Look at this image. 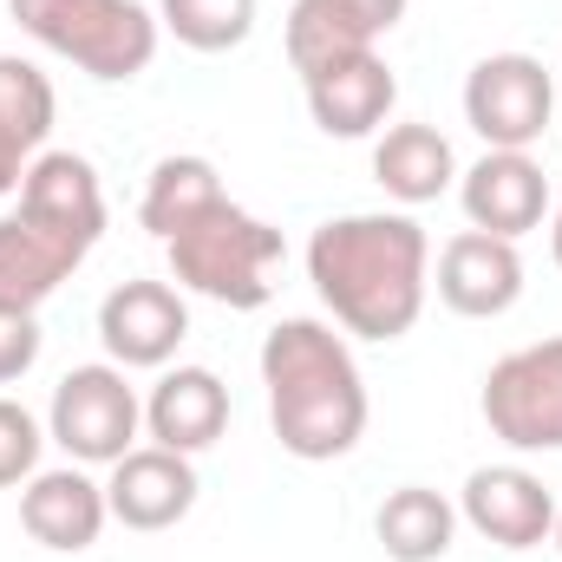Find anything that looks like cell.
<instances>
[{"label":"cell","mask_w":562,"mask_h":562,"mask_svg":"<svg viewBox=\"0 0 562 562\" xmlns=\"http://www.w3.org/2000/svg\"><path fill=\"white\" fill-rule=\"evenodd\" d=\"M53 119H59L53 79H46L33 59L0 53V196H20L26 170L46 157Z\"/></svg>","instance_id":"18"},{"label":"cell","mask_w":562,"mask_h":562,"mask_svg":"<svg viewBox=\"0 0 562 562\" xmlns=\"http://www.w3.org/2000/svg\"><path fill=\"white\" fill-rule=\"evenodd\" d=\"M373 177L393 203L419 210V203H438L458 183V150L438 125H386L380 144H373Z\"/></svg>","instance_id":"19"},{"label":"cell","mask_w":562,"mask_h":562,"mask_svg":"<svg viewBox=\"0 0 562 562\" xmlns=\"http://www.w3.org/2000/svg\"><path fill=\"white\" fill-rule=\"evenodd\" d=\"M438 301L464 321H497L524 301V256L517 243L504 236H484V229H458L445 249H438Z\"/></svg>","instance_id":"14"},{"label":"cell","mask_w":562,"mask_h":562,"mask_svg":"<svg viewBox=\"0 0 562 562\" xmlns=\"http://www.w3.org/2000/svg\"><path fill=\"white\" fill-rule=\"evenodd\" d=\"M183 334H190V301L170 281L138 276L119 281L99 301V340H105L112 367H125V373H164L177 360Z\"/></svg>","instance_id":"9"},{"label":"cell","mask_w":562,"mask_h":562,"mask_svg":"<svg viewBox=\"0 0 562 562\" xmlns=\"http://www.w3.org/2000/svg\"><path fill=\"white\" fill-rule=\"evenodd\" d=\"M7 13L20 20V33L46 53H59L66 66H79L99 86H125L150 72L157 59V13L138 0H7Z\"/></svg>","instance_id":"5"},{"label":"cell","mask_w":562,"mask_h":562,"mask_svg":"<svg viewBox=\"0 0 562 562\" xmlns=\"http://www.w3.org/2000/svg\"><path fill=\"white\" fill-rule=\"evenodd\" d=\"M557 119V79L537 53H484L464 72V125L484 150H530Z\"/></svg>","instance_id":"8"},{"label":"cell","mask_w":562,"mask_h":562,"mask_svg":"<svg viewBox=\"0 0 562 562\" xmlns=\"http://www.w3.org/2000/svg\"><path fill=\"white\" fill-rule=\"evenodd\" d=\"M33 360H40V314H13V307H0V386L26 380Z\"/></svg>","instance_id":"24"},{"label":"cell","mask_w":562,"mask_h":562,"mask_svg":"<svg viewBox=\"0 0 562 562\" xmlns=\"http://www.w3.org/2000/svg\"><path fill=\"white\" fill-rule=\"evenodd\" d=\"M105 510H112V524H125L138 537L177 530L196 510V464L183 451H164V445L125 451L105 477Z\"/></svg>","instance_id":"13"},{"label":"cell","mask_w":562,"mask_h":562,"mask_svg":"<svg viewBox=\"0 0 562 562\" xmlns=\"http://www.w3.org/2000/svg\"><path fill=\"white\" fill-rule=\"evenodd\" d=\"M164 256H170V281L183 294H203L216 307L256 314L276 294V269H281V256H288V243H281L276 223H262V216H249L243 203L223 196L196 223H183L164 243Z\"/></svg>","instance_id":"4"},{"label":"cell","mask_w":562,"mask_h":562,"mask_svg":"<svg viewBox=\"0 0 562 562\" xmlns=\"http://www.w3.org/2000/svg\"><path fill=\"white\" fill-rule=\"evenodd\" d=\"M99 236H105V183L92 157L46 150L20 183V210L0 216V307L40 314V301H53L86 269Z\"/></svg>","instance_id":"2"},{"label":"cell","mask_w":562,"mask_h":562,"mask_svg":"<svg viewBox=\"0 0 562 562\" xmlns=\"http://www.w3.org/2000/svg\"><path fill=\"white\" fill-rule=\"evenodd\" d=\"M550 543H557V550H562V510H557V537H550Z\"/></svg>","instance_id":"26"},{"label":"cell","mask_w":562,"mask_h":562,"mask_svg":"<svg viewBox=\"0 0 562 562\" xmlns=\"http://www.w3.org/2000/svg\"><path fill=\"white\" fill-rule=\"evenodd\" d=\"M477 413L510 451H562V334L504 353L484 373Z\"/></svg>","instance_id":"7"},{"label":"cell","mask_w":562,"mask_h":562,"mask_svg":"<svg viewBox=\"0 0 562 562\" xmlns=\"http://www.w3.org/2000/svg\"><path fill=\"white\" fill-rule=\"evenodd\" d=\"M550 256H557V269H562V190H557V203H550Z\"/></svg>","instance_id":"25"},{"label":"cell","mask_w":562,"mask_h":562,"mask_svg":"<svg viewBox=\"0 0 562 562\" xmlns=\"http://www.w3.org/2000/svg\"><path fill=\"white\" fill-rule=\"evenodd\" d=\"M262 386L276 445L301 464H334L367 438V380L327 321H281L262 340Z\"/></svg>","instance_id":"3"},{"label":"cell","mask_w":562,"mask_h":562,"mask_svg":"<svg viewBox=\"0 0 562 562\" xmlns=\"http://www.w3.org/2000/svg\"><path fill=\"white\" fill-rule=\"evenodd\" d=\"M550 203H557V190H550V177L530 150H484L471 170H458V210L484 236L517 243V236L543 229Z\"/></svg>","instance_id":"10"},{"label":"cell","mask_w":562,"mask_h":562,"mask_svg":"<svg viewBox=\"0 0 562 562\" xmlns=\"http://www.w3.org/2000/svg\"><path fill=\"white\" fill-rule=\"evenodd\" d=\"M138 431H144V400H138V386L125 380V367L92 360V367H72L53 386L46 438L72 464H119L125 451H138Z\"/></svg>","instance_id":"6"},{"label":"cell","mask_w":562,"mask_h":562,"mask_svg":"<svg viewBox=\"0 0 562 562\" xmlns=\"http://www.w3.org/2000/svg\"><path fill=\"white\" fill-rule=\"evenodd\" d=\"M40 451H46V425L33 419L20 400L0 393V491L26 484L40 471Z\"/></svg>","instance_id":"23"},{"label":"cell","mask_w":562,"mask_h":562,"mask_svg":"<svg viewBox=\"0 0 562 562\" xmlns=\"http://www.w3.org/2000/svg\"><path fill=\"white\" fill-rule=\"evenodd\" d=\"M105 524H112L105 484H92L79 464H66V471H33L26 491H20V530H26L40 550H53V557L92 550Z\"/></svg>","instance_id":"16"},{"label":"cell","mask_w":562,"mask_h":562,"mask_svg":"<svg viewBox=\"0 0 562 562\" xmlns=\"http://www.w3.org/2000/svg\"><path fill=\"white\" fill-rule=\"evenodd\" d=\"M406 20V0H294L281 46L294 72H314L347 53H380V33Z\"/></svg>","instance_id":"15"},{"label":"cell","mask_w":562,"mask_h":562,"mask_svg":"<svg viewBox=\"0 0 562 562\" xmlns=\"http://www.w3.org/2000/svg\"><path fill=\"white\" fill-rule=\"evenodd\" d=\"M458 524H471L497 550H537L557 537V497L524 464H477L458 491Z\"/></svg>","instance_id":"11"},{"label":"cell","mask_w":562,"mask_h":562,"mask_svg":"<svg viewBox=\"0 0 562 562\" xmlns=\"http://www.w3.org/2000/svg\"><path fill=\"white\" fill-rule=\"evenodd\" d=\"M157 26L190 53H236L256 33V0H157Z\"/></svg>","instance_id":"22"},{"label":"cell","mask_w":562,"mask_h":562,"mask_svg":"<svg viewBox=\"0 0 562 562\" xmlns=\"http://www.w3.org/2000/svg\"><path fill=\"white\" fill-rule=\"evenodd\" d=\"M144 431L164 451H210L229 431V386L210 367H164V380L144 393Z\"/></svg>","instance_id":"17"},{"label":"cell","mask_w":562,"mask_h":562,"mask_svg":"<svg viewBox=\"0 0 562 562\" xmlns=\"http://www.w3.org/2000/svg\"><path fill=\"white\" fill-rule=\"evenodd\" d=\"M373 537L393 562H445L451 537H458V504L431 484H400V491H386Z\"/></svg>","instance_id":"20"},{"label":"cell","mask_w":562,"mask_h":562,"mask_svg":"<svg viewBox=\"0 0 562 562\" xmlns=\"http://www.w3.org/2000/svg\"><path fill=\"white\" fill-rule=\"evenodd\" d=\"M307 281L347 334L406 340L431 294V243L406 210L327 216L307 236Z\"/></svg>","instance_id":"1"},{"label":"cell","mask_w":562,"mask_h":562,"mask_svg":"<svg viewBox=\"0 0 562 562\" xmlns=\"http://www.w3.org/2000/svg\"><path fill=\"white\" fill-rule=\"evenodd\" d=\"M223 196H229V190H223L216 164H210V157H196V150H177V157H157V164H150L138 223L157 236V243H170L183 223H196V216H203L210 203H223Z\"/></svg>","instance_id":"21"},{"label":"cell","mask_w":562,"mask_h":562,"mask_svg":"<svg viewBox=\"0 0 562 562\" xmlns=\"http://www.w3.org/2000/svg\"><path fill=\"white\" fill-rule=\"evenodd\" d=\"M301 92H307V119L327 132V138H373L393 105H400V79L380 53H347V59H327L314 72H301Z\"/></svg>","instance_id":"12"}]
</instances>
